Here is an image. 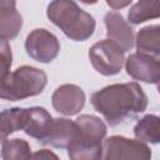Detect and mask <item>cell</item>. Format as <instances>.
<instances>
[{
    "label": "cell",
    "mask_w": 160,
    "mask_h": 160,
    "mask_svg": "<svg viewBox=\"0 0 160 160\" xmlns=\"http://www.w3.org/2000/svg\"><path fill=\"white\" fill-rule=\"evenodd\" d=\"M158 92L160 94V82H158Z\"/></svg>",
    "instance_id": "cell-23"
},
{
    "label": "cell",
    "mask_w": 160,
    "mask_h": 160,
    "mask_svg": "<svg viewBox=\"0 0 160 160\" xmlns=\"http://www.w3.org/2000/svg\"><path fill=\"white\" fill-rule=\"evenodd\" d=\"M79 1L82 4H86V5H92V4H96L99 0H79Z\"/></svg>",
    "instance_id": "cell-22"
},
{
    "label": "cell",
    "mask_w": 160,
    "mask_h": 160,
    "mask_svg": "<svg viewBox=\"0 0 160 160\" xmlns=\"http://www.w3.org/2000/svg\"><path fill=\"white\" fill-rule=\"evenodd\" d=\"M160 18V0H138L128 12V20L132 25Z\"/></svg>",
    "instance_id": "cell-15"
},
{
    "label": "cell",
    "mask_w": 160,
    "mask_h": 160,
    "mask_svg": "<svg viewBox=\"0 0 160 160\" xmlns=\"http://www.w3.org/2000/svg\"><path fill=\"white\" fill-rule=\"evenodd\" d=\"M78 130V125L75 121L66 118H56L52 119L49 130L41 141L44 145H51L54 148L65 149L72 141Z\"/></svg>",
    "instance_id": "cell-11"
},
{
    "label": "cell",
    "mask_w": 160,
    "mask_h": 160,
    "mask_svg": "<svg viewBox=\"0 0 160 160\" xmlns=\"http://www.w3.org/2000/svg\"><path fill=\"white\" fill-rule=\"evenodd\" d=\"M26 119V109L24 108H11L1 111V126H0V139L5 140L11 132L22 130Z\"/></svg>",
    "instance_id": "cell-17"
},
{
    "label": "cell",
    "mask_w": 160,
    "mask_h": 160,
    "mask_svg": "<svg viewBox=\"0 0 160 160\" xmlns=\"http://www.w3.org/2000/svg\"><path fill=\"white\" fill-rule=\"evenodd\" d=\"M48 82L44 70L22 65L1 79L0 96L2 100L18 101L42 92Z\"/></svg>",
    "instance_id": "cell-4"
},
{
    "label": "cell",
    "mask_w": 160,
    "mask_h": 160,
    "mask_svg": "<svg viewBox=\"0 0 160 160\" xmlns=\"http://www.w3.org/2000/svg\"><path fill=\"white\" fill-rule=\"evenodd\" d=\"M25 50L32 60L48 64L58 56L60 51V42L49 30L35 29L26 36Z\"/></svg>",
    "instance_id": "cell-6"
},
{
    "label": "cell",
    "mask_w": 160,
    "mask_h": 160,
    "mask_svg": "<svg viewBox=\"0 0 160 160\" xmlns=\"http://www.w3.org/2000/svg\"><path fill=\"white\" fill-rule=\"evenodd\" d=\"M106 4L114 9V10H120L122 8H126L129 4H131L132 0H105Z\"/></svg>",
    "instance_id": "cell-20"
},
{
    "label": "cell",
    "mask_w": 160,
    "mask_h": 160,
    "mask_svg": "<svg viewBox=\"0 0 160 160\" xmlns=\"http://www.w3.org/2000/svg\"><path fill=\"white\" fill-rule=\"evenodd\" d=\"M34 158H40V159H49V158H54V159H58V155L51 152L50 150H46V149H42L40 151H36L35 154H32Z\"/></svg>",
    "instance_id": "cell-21"
},
{
    "label": "cell",
    "mask_w": 160,
    "mask_h": 160,
    "mask_svg": "<svg viewBox=\"0 0 160 160\" xmlns=\"http://www.w3.org/2000/svg\"><path fill=\"white\" fill-rule=\"evenodd\" d=\"M46 16L74 41H85L95 31V19L74 0H52L48 5Z\"/></svg>",
    "instance_id": "cell-2"
},
{
    "label": "cell",
    "mask_w": 160,
    "mask_h": 160,
    "mask_svg": "<svg viewBox=\"0 0 160 160\" xmlns=\"http://www.w3.org/2000/svg\"><path fill=\"white\" fill-rule=\"evenodd\" d=\"M89 60L99 74L111 76L121 71L125 62V51L116 42L106 39L95 42L89 49Z\"/></svg>",
    "instance_id": "cell-5"
},
{
    "label": "cell",
    "mask_w": 160,
    "mask_h": 160,
    "mask_svg": "<svg viewBox=\"0 0 160 160\" xmlns=\"http://www.w3.org/2000/svg\"><path fill=\"white\" fill-rule=\"evenodd\" d=\"M0 54H1V79H4L10 72V66L12 62V54L8 40H1L0 42Z\"/></svg>",
    "instance_id": "cell-19"
},
{
    "label": "cell",
    "mask_w": 160,
    "mask_h": 160,
    "mask_svg": "<svg viewBox=\"0 0 160 160\" xmlns=\"http://www.w3.org/2000/svg\"><path fill=\"white\" fill-rule=\"evenodd\" d=\"M51 121H52V118L45 108H41V106L28 108L25 125L22 130L28 136L34 138L41 142L49 130Z\"/></svg>",
    "instance_id": "cell-13"
},
{
    "label": "cell",
    "mask_w": 160,
    "mask_h": 160,
    "mask_svg": "<svg viewBox=\"0 0 160 160\" xmlns=\"http://www.w3.org/2000/svg\"><path fill=\"white\" fill-rule=\"evenodd\" d=\"M52 108L66 116H72L80 112L85 105V92L75 84L60 85L51 95Z\"/></svg>",
    "instance_id": "cell-9"
},
{
    "label": "cell",
    "mask_w": 160,
    "mask_h": 160,
    "mask_svg": "<svg viewBox=\"0 0 160 160\" xmlns=\"http://www.w3.org/2000/svg\"><path fill=\"white\" fill-rule=\"evenodd\" d=\"M76 134L69 144L68 156L74 160H96L104 156V141L108 132L104 121L94 115H80L75 120Z\"/></svg>",
    "instance_id": "cell-3"
},
{
    "label": "cell",
    "mask_w": 160,
    "mask_h": 160,
    "mask_svg": "<svg viewBox=\"0 0 160 160\" xmlns=\"http://www.w3.org/2000/svg\"><path fill=\"white\" fill-rule=\"evenodd\" d=\"M134 135L144 142L160 144V118L154 114L142 116L134 126Z\"/></svg>",
    "instance_id": "cell-16"
},
{
    "label": "cell",
    "mask_w": 160,
    "mask_h": 160,
    "mask_svg": "<svg viewBox=\"0 0 160 160\" xmlns=\"http://www.w3.org/2000/svg\"><path fill=\"white\" fill-rule=\"evenodd\" d=\"M128 75L146 84L160 82V58L136 51L125 60Z\"/></svg>",
    "instance_id": "cell-8"
},
{
    "label": "cell",
    "mask_w": 160,
    "mask_h": 160,
    "mask_svg": "<svg viewBox=\"0 0 160 160\" xmlns=\"http://www.w3.org/2000/svg\"><path fill=\"white\" fill-rule=\"evenodd\" d=\"M90 102L110 126H116L144 112L148 96L138 82L131 81L112 84L92 92Z\"/></svg>",
    "instance_id": "cell-1"
},
{
    "label": "cell",
    "mask_w": 160,
    "mask_h": 160,
    "mask_svg": "<svg viewBox=\"0 0 160 160\" xmlns=\"http://www.w3.org/2000/svg\"><path fill=\"white\" fill-rule=\"evenodd\" d=\"M31 149L24 139H5L1 141V158L4 160H20L31 158Z\"/></svg>",
    "instance_id": "cell-18"
},
{
    "label": "cell",
    "mask_w": 160,
    "mask_h": 160,
    "mask_svg": "<svg viewBox=\"0 0 160 160\" xmlns=\"http://www.w3.org/2000/svg\"><path fill=\"white\" fill-rule=\"evenodd\" d=\"M104 159H151V149L139 139L112 135L104 141Z\"/></svg>",
    "instance_id": "cell-7"
},
{
    "label": "cell",
    "mask_w": 160,
    "mask_h": 160,
    "mask_svg": "<svg viewBox=\"0 0 160 160\" xmlns=\"http://www.w3.org/2000/svg\"><path fill=\"white\" fill-rule=\"evenodd\" d=\"M136 50L160 58V25H148L140 29L135 39Z\"/></svg>",
    "instance_id": "cell-14"
},
{
    "label": "cell",
    "mask_w": 160,
    "mask_h": 160,
    "mask_svg": "<svg viewBox=\"0 0 160 160\" xmlns=\"http://www.w3.org/2000/svg\"><path fill=\"white\" fill-rule=\"evenodd\" d=\"M104 22L106 26L108 39L116 42L125 52L131 50L134 46V30L130 24L122 18L121 14L109 11L105 14Z\"/></svg>",
    "instance_id": "cell-10"
},
{
    "label": "cell",
    "mask_w": 160,
    "mask_h": 160,
    "mask_svg": "<svg viewBox=\"0 0 160 160\" xmlns=\"http://www.w3.org/2000/svg\"><path fill=\"white\" fill-rule=\"evenodd\" d=\"M21 28L22 18L16 10V0H0V39H15Z\"/></svg>",
    "instance_id": "cell-12"
}]
</instances>
